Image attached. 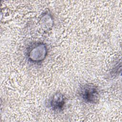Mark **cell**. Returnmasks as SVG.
Here are the masks:
<instances>
[{
    "label": "cell",
    "mask_w": 122,
    "mask_h": 122,
    "mask_svg": "<svg viewBox=\"0 0 122 122\" xmlns=\"http://www.w3.org/2000/svg\"><path fill=\"white\" fill-rule=\"evenodd\" d=\"M47 53L48 48L46 44L43 42H37L28 47L27 57L31 62L39 63L45 60Z\"/></svg>",
    "instance_id": "cell-1"
},
{
    "label": "cell",
    "mask_w": 122,
    "mask_h": 122,
    "mask_svg": "<svg viewBox=\"0 0 122 122\" xmlns=\"http://www.w3.org/2000/svg\"><path fill=\"white\" fill-rule=\"evenodd\" d=\"M79 95L84 102L90 104L97 103L100 98V92L97 86L92 83H85L79 90Z\"/></svg>",
    "instance_id": "cell-2"
},
{
    "label": "cell",
    "mask_w": 122,
    "mask_h": 122,
    "mask_svg": "<svg viewBox=\"0 0 122 122\" xmlns=\"http://www.w3.org/2000/svg\"><path fill=\"white\" fill-rule=\"evenodd\" d=\"M66 97L61 92L55 93L50 98L49 102V106L54 111H62L65 105Z\"/></svg>",
    "instance_id": "cell-3"
},
{
    "label": "cell",
    "mask_w": 122,
    "mask_h": 122,
    "mask_svg": "<svg viewBox=\"0 0 122 122\" xmlns=\"http://www.w3.org/2000/svg\"><path fill=\"white\" fill-rule=\"evenodd\" d=\"M41 23L42 25H44L43 27L46 28V29H49L50 27H52L53 23L51 16L48 13L43 15L41 18Z\"/></svg>",
    "instance_id": "cell-4"
}]
</instances>
